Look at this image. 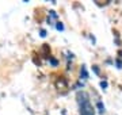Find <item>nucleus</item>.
<instances>
[{"mask_svg": "<svg viewBox=\"0 0 122 115\" xmlns=\"http://www.w3.org/2000/svg\"><path fill=\"white\" fill-rule=\"evenodd\" d=\"M77 100L80 106V115H95V108L90 102V95L87 92H79Z\"/></svg>", "mask_w": 122, "mask_h": 115, "instance_id": "f257e3e1", "label": "nucleus"}]
</instances>
